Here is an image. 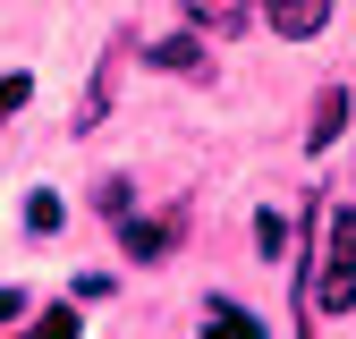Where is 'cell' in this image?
Returning a JSON list of instances; mask_svg holds the SVG:
<instances>
[{"mask_svg": "<svg viewBox=\"0 0 356 339\" xmlns=\"http://www.w3.org/2000/svg\"><path fill=\"white\" fill-rule=\"evenodd\" d=\"M314 314H356V212L323 221V263H314Z\"/></svg>", "mask_w": 356, "mask_h": 339, "instance_id": "1", "label": "cell"}, {"mask_svg": "<svg viewBox=\"0 0 356 339\" xmlns=\"http://www.w3.org/2000/svg\"><path fill=\"white\" fill-rule=\"evenodd\" d=\"M263 17H272V34H289V42H314L323 17H331V0H263Z\"/></svg>", "mask_w": 356, "mask_h": 339, "instance_id": "2", "label": "cell"}, {"mask_svg": "<svg viewBox=\"0 0 356 339\" xmlns=\"http://www.w3.org/2000/svg\"><path fill=\"white\" fill-rule=\"evenodd\" d=\"M178 9H187V26H204V34H246L263 0H178Z\"/></svg>", "mask_w": 356, "mask_h": 339, "instance_id": "3", "label": "cell"}, {"mask_svg": "<svg viewBox=\"0 0 356 339\" xmlns=\"http://www.w3.org/2000/svg\"><path fill=\"white\" fill-rule=\"evenodd\" d=\"M145 60H153V68H170V76H204V68H212L195 34H161V42H153V51H145Z\"/></svg>", "mask_w": 356, "mask_h": 339, "instance_id": "4", "label": "cell"}, {"mask_svg": "<svg viewBox=\"0 0 356 339\" xmlns=\"http://www.w3.org/2000/svg\"><path fill=\"white\" fill-rule=\"evenodd\" d=\"M339 127H348V94H314V119H305V153L339 144Z\"/></svg>", "mask_w": 356, "mask_h": 339, "instance_id": "5", "label": "cell"}, {"mask_svg": "<svg viewBox=\"0 0 356 339\" xmlns=\"http://www.w3.org/2000/svg\"><path fill=\"white\" fill-rule=\"evenodd\" d=\"M119 246L136 254V263H161V254H170L178 238H170V221H127V229H119Z\"/></svg>", "mask_w": 356, "mask_h": 339, "instance_id": "6", "label": "cell"}, {"mask_svg": "<svg viewBox=\"0 0 356 339\" xmlns=\"http://www.w3.org/2000/svg\"><path fill=\"white\" fill-rule=\"evenodd\" d=\"M204 339H263V322H254V314H238L229 297H212V314H204Z\"/></svg>", "mask_w": 356, "mask_h": 339, "instance_id": "7", "label": "cell"}, {"mask_svg": "<svg viewBox=\"0 0 356 339\" xmlns=\"http://www.w3.org/2000/svg\"><path fill=\"white\" fill-rule=\"evenodd\" d=\"M254 254H263V263H280V254H289V229H280V212H254Z\"/></svg>", "mask_w": 356, "mask_h": 339, "instance_id": "8", "label": "cell"}, {"mask_svg": "<svg viewBox=\"0 0 356 339\" xmlns=\"http://www.w3.org/2000/svg\"><path fill=\"white\" fill-rule=\"evenodd\" d=\"M26 229L51 238V229H60V195H26Z\"/></svg>", "mask_w": 356, "mask_h": 339, "instance_id": "9", "label": "cell"}, {"mask_svg": "<svg viewBox=\"0 0 356 339\" xmlns=\"http://www.w3.org/2000/svg\"><path fill=\"white\" fill-rule=\"evenodd\" d=\"M34 339H76V314H68V306H51V314L34 322Z\"/></svg>", "mask_w": 356, "mask_h": 339, "instance_id": "10", "label": "cell"}, {"mask_svg": "<svg viewBox=\"0 0 356 339\" xmlns=\"http://www.w3.org/2000/svg\"><path fill=\"white\" fill-rule=\"evenodd\" d=\"M94 212H111V221H119V212H127V179H102V187H94Z\"/></svg>", "mask_w": 356, "mask_h": 339, "instance_id": "11", "label": "cell"}, {"mask_svg": "<svg viewBox=\"0 0 356 339\" xmlns=\"http://www.w3.org/2000/svg\"><path fill=\"white\" fill-rule=\"evenodd\" d=\"M17 314H26V297H17V288H0V322H17Z\"/></svg>", "mask_w": 356, "mask_h": 339, "instance_id": "12", "label": "cell"}]
</instances>
